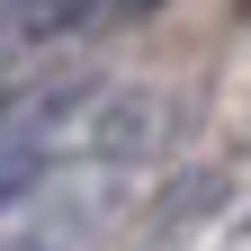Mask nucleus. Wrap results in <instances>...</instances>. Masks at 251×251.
<instances>
[{"instance_id":"obj_1","label":"nucleus","mask_w":251,"mask_h":251,"mask_svg":"<svg viewBox=\"0 0 251 251\" xmlns=\"http://www.w3.org/2000/svg\"><path fill=\"white\" fill-rule=\"evenodd\" d=\"M0 117H9V108H0Z\"/></svg>"}]
</instances>
